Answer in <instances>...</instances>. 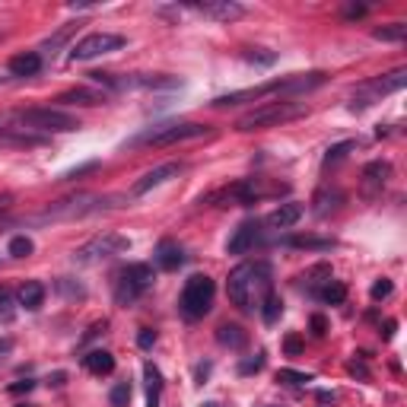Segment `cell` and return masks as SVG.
<instances>
[{
	"instance_id": "1",
	"label": "cell",
	"mask_w": 407,
	"mask_h": 407,
	"mask_svg": "<svg viewBox=\"0 0 407 407\" xmlns=\"http://www.w3.org/2000/svg\"><path fill=\"white\" fill-rule=\"evenodd\" d=\"M226 293H229L233 306L251 315L274 293V267L267 261H245V264L233 267L226 277Z\"/></svg>"
},
{
	"instance_id": "2",
	"label": "cell",
	"mask_w": 407,
	"mask_h": 407,
	"mask_svg": "<svg viewBox=\"0 0 407 407\" xmlns=\"http://www.w3.org/2000/svg\"><path fill=\"white\" fill-rule=\"evenodd\" d=\"M324 83V74H293V76H283V80H271L264 86H255V90H236V92H226V96H216L210 105L213 108H229V105H242V102H255V99H264V96H300V92H312Z\"/></svg>"
},
{
	"instance_id": "3",
	"label": "cell",
	"mask_w": 407,
	"mask_h": 407,
	"mask_svg": "<svg viewBox=\"0 0 407 407\" xmlns=\"http://www.w3.org/2000/svg\"><path fill=\"white\" fill-rule=\"evenodd\" d=\"M306 115V102H271V105H261L255 112H249L245 118H239L236 131L249 134V131H267V127H280L286 121H296V118Z\"/></svg>"
},
{
	"instance_id": "4",
	"label": "cell",
	"mask_w": 407,
	"mask_h": 407,
	"mask_svg": "<svg viewBox=\"0 0 407 407\" xmlns=\"http://www.w3.org/2000/svg\"><path fill=\"white\" fill-rule=\"evenodd\" d=\"M13 121L19 131H39V134H67L80 127V118L67 115L61 108H19L13 112Z\"/></svg>"
},
{
	"instance_id": "5",
	"label": "cell",
	"mask_w": 407,
	"mask_h": 407,
	"mask_svg": "<svg viewBox=\"0 0 407 407\" xmlns=\"http://www.w3.org/2000/svg\"><path fill=\"white\" fill-rule=\"evenodd\" d=\"M204 134H210V127L198 125V121H169V125H156L150 131L137 134L134 140H127V147H172V143L194 140Z\"/></svg>"
},
{
	"instance_id": "6",
	"label": "cell",
	"mask_w": 407,
	"mask_h": 407,
	"mask_svg": "<svg viewBox=\"0 0 407 407\" xmlns=\"http://www.w3.org/2000/svg\"><path fill=\"white\" fill-rule=\"evenodd\" d=\"M213 296H216V286H213V280H210L207 274L188 277V280H185L182 296H178V312H182L185 318L198 322V318H204L210 312Z\"/></svg>"
},
{
	"instance_id": "7",
	"label": "cell",
	"mask_w": 407,
	"mask_h": 407,
	"mask_svg": "<svg viewBox=\"0 0 407 407\" xmlns=\"http://www.w3.org/2000/svg\"><path fill=\"white\" fill-rule=\"evenodd\" d=\"M92 83L105 86V90H178L182 80L178 76H166V74H90Z\"/></svg>"
},
{
	"instance_id": "8",
	"label": "cell",
	"mask_w": 407,
	"mask_h": 407,
	"mask_svg": "<svg viewBox=\"0 0 407 407\" xmlns=\"http://www.w3.org/2000/svg\"><path fill=\"white\" fill-rule=\"evenodd\" d=\"M153 280H156V274H153L150 264H127L115 280V302L118 306H134L153 286Z\"/></svg>"
},
{
	"instance_id": "9",
	"label": "cell",
	"mask_w": 407,
	"mask_h": 407,
	"mask_svg": "<svg viewBox=\"0 0 407 407\" xmlns=\"http://www.w3.org/2000/svg\"><path fill=\"white\" fill-rule=\"evenodd\" d=\"M404 83H407V70H404V67H398V70H391V74L379 76V80H369V83L359 86L357 99L350 102V108L357 112V108L373 105V102H379L382 96H388V92H398Z\"/></svg>"
},
{
	"instance_id": "10",
	"label": "cell",
	"mask_w": 407,
	"mask_h": 407,
	"mask_svg": "<svg viewBox=\"0 0 407 407\" xmlns=\"http://www.w3.org/2000/svg\"><path fill=\"white\" fill-rule=\"evenodd\" d=\"M283 191V188H267L261 178H242V182H236L233 188H223V191L210 194L207 200H233V204H239V207H249V204H255V200L267 198V194H277Z\"/></svg>"
},
{
	"instance_id": "11",
	"label": "cell",
	"mask_w": 407,
	"mask_h": 407,
	"mask_svg": "<svg viewBox=\"0 0 407 407\" xmlns=\"http://www.w3.org/2000/svg\"><path fill=\"white\" fill-rule=\"evenodd\" d=\"M118 48H125V39H121V35L92 32L70 48V61H92V58H99V54H108V51H118Z\"/></svg>"
},
{
	"instance_id": "12",
	"label": "cell",
	"mask_w": 407,
	"mask_h": 407,
	"mask_svg": "<svg viewBox=\"0 0 407 407\" xmlns=\"http://www.w3.org/2000/svg\"><path fill=\"white\" fill-rule=\"evenodd\" d=\"M99 207H105V198L99 194H80V198H67L51 204L48 210L42 213V220H67V216H86V213H96Z\"/></svg>"
},
{
	"instance_id": "13",
	"label": "cell",
	"mask_w": 407,
	"mask_h": 407,
	"mask_svg": "<svg viewBox=\"0 0 407 407\" xmlns=\"http://www.w3.org/2000/svg\"><path fill=\"white\" fill-rule=\"evenodd\" d=\"M131 249V242L118 233H105V236H96L92 242H86L83 249L76 251L80 261H102V258H112V255H121V251Z\"/></svg>"
},
{
	"instance_id": "14",
	"label": "cell",
	"mask_w": 407,
	"mask_h": 407,
	"mask_svg": "<svg viewBox=\"0 0 407 407\" xmlns=\"http://www.w3.org/2000/svg\"><path fill=\"white\" fill-rule=\"evenodd\" d=\"M261 226H264L261 220H245V223H239V229L226 242V251H229V255H245V251H251L255 245H261V242H264V229H261Z\"/></svg>"
},
{
	"instance_id": "15",
	"label": "cell",
	"mask_w": 407,
	"mask_h": 407,
	"mask_svg": "<svg viewBox=\"0 0 407 407\" xmlns=\"http://www.w3.org/2000/svg\"><path fill=\"white\" fill-rule=\"evenodd\" d=\"M194 13L207 19H220V23H233V19L245 17V7L236 3V0H210V3H194Z\"/></svg>"
},
{
	"instance_id": "16",
	"label": "cell",
	"mask_w": 407,
	"mask_h": 407,
	"mask_svg": "<svg viewBox=\"0 0 407 407\" xmlns=\"http://www.w3.org/2000/svg\"><path fill=\"white\" fill-rule=\"evenodd\" d=\"M178 172H182V166H178V163H166V166H159V169H153V172H147L143 178H137V182H134V188H131V194H134V198H137V194H147L150 188H156V185L175 178Z\"/></svg>"
},
{
	"instance_id": "17",
	"label": "cell",
	"mask_w": 407,
	"mask_h": 407,
	"mask_svg": "<svg viewBox=\"0 0 407 407\" xmlns=\"http://www.w3.org/2000/svg\"><path fill=\"white\" fill-rule=\"evenodd\" d=\"M153 258H156V267H163V271H178L185 264V249L172 239H163L156 245V255Z\"/></svg>"
},
{
	"instance_id": "18",
	"label": "cell",
	"mask_w": 407,
	"mask_h": 407,
	"mask_svg": "<svg viewBox=\"0 0 407 407\" xmlns=\"http://www.w3.org/2000/svg\"><path fill=\"white\" fill-rule=\"evenodd\" d=\"M58 102H61V105H90V108H92V105H105L108 96H105V92H99V90H86V86H76V90L61 92Z\"/></svg>"
},
{
	"instance_id": "19",
	"label": "cell",
	"mask_w": 407,
	"mask_h": 407,
	"mask_svg": "<svg viewBox=\"0 0 407 407\" xmlns=\"http://www.w3.org/2000/svg\"><path fill=\"white\" fill-rule=\"evenodd\" d=\"M300 216H302V204H280V207L274 210V213H267L264 226H271V229H290V226L300 223Z\"/></svg>"
},
{
	"instance_id": "20",
	"label": "cell",
	"mask_w": 407,
	"mask_h": 407,
	"mask_svg": "<svg viewBox=\"0 0 407 407\" xmlns=\"http://www.w3.org/2000/svg\"><path fill=\"white\" fill-rule=\"evenodd\" d=\"M363 178H366V188H369V194L382 191L385 182L391 178V163H385V159H375V163H369V166L363 169Z\"/></svg>"
},
{
	"instance_id": "21",
	"label": "cell",
	"mask_w": 407,
	"mask_h": 407,
	"mask_svg": "<svg viewBox=\"0 0 407 407\" xmlns=\"http://www.w3.org/2000/svg\"><path fill=\"white\" fill-rule=\"evenodd\" d=\"M42 70V54L39 51H23L17 58H10V74L13 76H35Z\"/></svg>"
},
{
	"instance_id": "22",
	"label": "cell",
	"mask_w": 407,
	"mask_h": 407,
	"mask_svg": "<svg viewBox=\"0 0 407 407\" xmlns=\"http://www.w3.org/2000/svg\"><path fill=\"white\" fill-rule=\"evenodd\" d=\"M17 300H19V306H23V309L35 312V309H42V302H45V286L39 280H25L23 286H19Z\"/></svg>"
},
{
	"instance_id": "23",
	"label": "cell",
	"mask_w": 407,
	"mask_h": 407,
	"mask_svg": "<svg viewBox=\"0 0 407 407\" xmlns=\"http://www.w3.org/2000/svg\"><path fill=\"white\" fill-rule=\"evenodd\" d=\"M83 366H86V373H92V375H108L115 369V357L108 350H92V353L83 357Z\"/></svg>"
},
{
	"instance_id": "24",
	"label": "cell",
	"mask_w": 407,
	"mask_h": 407,
	"mask_svg": "<svg viewBox=\"0 0 407 407\" xmlns=\"http://www.w3.org/2000/svg\"><path fill=\"white\" fill-rule=\"evenodd\" d=\"M216 341H220V347L242 350L245 347V341H249V334L242 331L239 324H220V328H216Z\"/></svg>"
},
{
	"instance_id": "25",
	"label": "cell",
	"mask_w": 407,
	"mask_h": 407,
	"mask_svg": "<svg viewBox=\"0 0 407 407\" xmlns=\"http://www.w3.org/2000/svg\"><path fill=\"white\" fill-rule=\"evenodd\" d=\"M312 204H315V207H312V210H315V216H328L331 210H337L344 204V191H337V188H334V191L322 188V191L312 198Z\"/></svg>"
},
{
	"instance_id": "26",
	"label": "cell",
	"mask_w": 407,
	"mask_h": 407,
	"mask_svg": "<svg viewBox=\"0 0 407 407\" xmlns=\"http://www.w3.org/2000/svg\"><path fill=\"white\" fill-rule=\"evenodd\" d=\"M143 379H147V407H159V395H163V375L153 363L143 366Z\"/></svg>"
},
{
	"instance_id": "27",
	"label": "cell",
	"mask_w": 407,
	"mask_h": 407,
	"mask_svg": "<svg viewBox=\"0 0 407 407\" xmlns=\"http://www.w3.org/2000/svg\"><path fill=\"white\" fill-rule=\"evenodd\" d=\"M315 300L328 302V306H341V302L347 300V286H344L341 280H334V277H331V280H328L322 290L315 293Z\"/></svg>"
},
{
	"instance_id": "28",
	"label": "cell",
	"mask_w": 407,
	"mask_h": 407,
	"mask_svg": "<svg viewBox=\"0 0 407 407\" xmlns=\"http://www.w3.org/2000/svg\"><path fill=\"white\" fill-rule=\"evenodd\" d=\"M373 39H379V42H404L407 25L404 23H388V25H382V29H373Z\"/></svg>"
},
{
	"instance_id": "29",
	"label": "cell",
	"mask_w": 407,
	"mask_h": 407,
	"mask_svg": "<svg viewBox=\"0 0 407 407\" xmlns=\"http://www.w3.org/2000/svg\"><path fill=\"white\" fill-rule=\"evenodd\" d=\"M258 312H261V318H264V324H274L277 318L283 315V300H280V296H277V293H271V296H267V300L261 302V309H258Z\"/></svg>"
},
{
	"instance_id": "30",
	"label": "cell",
	"mask_w": 407,
	"mask_h": 407,
	"mask_svg": "<svg viewBox=\"0 0 407 407\" xmlns=\"http://www.w3.org/2000/svg\"><path fill=\"white\" fill-rule=\"evenodd\" d=\"M17 318V296L10 286L0 283V322H13Z\"/></svg>"
},
{
	"instance_id": "31",
	"label": "cell",
	"mask_w": 407,
	"mask_h": 407,
	"mask_svg": "<svg viewBox=\"0 0 407 407\" xmlns=\"http://www.w3.org/2000/svg\"><path fill=\"white\" fill-rule=\"evenodd\" d=\"M350 150H357V140H344V143H334V147H328V153H324V166H337L341 159H347Z\"/></svg>"
},
{
	"instance_id": "32",
	"label": "cell",
	"mask_w": 407,
	"mask_h": 407,
	"mask_svg": "<svg viewBox=\"0 0 407 407\" xmlns=\"http://www.w3.org/2000/svg\"><path fill=\"white\" fill-rule=\"evenodd\" d=\"M277 382H280V385H293V388H300V385L315 382V375H312V373H296V369H280V373H277Z\"/></svg>"
},
{
	"instance_id": "33",
	"label": "cell",
	"mask_w": 407,
	"mask_h": 407,
	"mask_svg": "<svg viewBox=\"0 0 407 407\" xmlns=\"http://www.w3.org/2000/svg\"><path fill=\"white\" fill-rule=\"evenodd\" d=\"M108 404L112 407H127L131 404V382H118L115 388H112V395H108Z\"/></svg>"
},
{
	"instance_id": "34",
	"label": "cell",
	"mask_w": 407,
	"mask_h": 407,
	"mask_svg": "<svg viewBox=\"0 0 407 407\" xmlns=\"http://www.w3.org/2000/svg\"><path fill=\"white\" fill-rule=\"evenodd\" d=\"M32 251H35V245H32L29 236H17V239H10V255H13V258H29Z\"/></svg>"
},
{
	"instance_id": "35",
	"label": "cell",
	"mask_w": 407,
	"mask_h": 407,
	"mask_svg": "<svg viewBox=\"0 0 407 407\" xmlns=\"http://www.w3.org/2000/svg\"><path fill=\"white\" fill-rule=\"evenodd\" d=\"M286 245H293V249H331L334 242L331 239H312V236H300V239H290Z\"/></svg>"
},
{
	"instance_id": "36",
	"label": "cell",
	"mask_w": 407,
	"mask_h": 407,
	"mask_svg": "<svg viewBox=\"0 0 407 407\" xmlns=\"http://www.w3.org/2000/svg\"><path fill=\"white\" fill-rule=\"evenodd\" d=\"M74 32H76V23H67V25H64V29H61L58 35H51L48 42L42 45V51H54V48H61V45H64V42H67V39H70V35H74Z\"/></svg>"
},
{
	"instance_id": "37",
	"label": "cell",
	"mask_w": 407,
	"mask_h": 407,
	"mask_svg": "<svg viewBox=\"0 0 407 407\" xmlns=\"http://www.w3.org/2000/svg\"><path fill=\"white\" fill-rule=\"evenodd\" d=\"M261 369H264V353H255L251 359H245L239 366V375H251V373H261Z\"/></svg>"
},
{
	"instance_id": "38",
	"label": "cell",
	"mask_w": 407,
	"mask_h": 407,
	"mask_svg": "<svg viewBox=\"0 0 407 407\" xmlns=\"http://www.w3.org/2000/svg\"><path fill=\"white\" fill-rule=\"evenodd\" d=\"M391 290H395V286H391V280H385V277H382V280L373 283V293H369V296H373L375 302H382V300H388V296H391Z\"/></svg>"
},
{
	"instance_id": "39",
	"label": "cell",
	"mask_w": 407,
	"mask_h": 407,
	"mask_svg": "<svg viewBox=\"0 0 407 407\" xmlns=\"http://www.w3.org/2000/svg\"><path fill=\"white\" fill-rule=\"evenodd\" d=\"M137 344H140L143 350H150L153 344H156V331H153V328H143V331L137 334Z\"/></svg>"
},
{
	"instance_id": "40",
	"label": "cell",
	"mask_w": 407,
	"mask_h": 407,
	"mask_svg": "<svg viewBox=\"0 0 407 407\" xmlns=\"http://www.w3.org/2000/svg\"><path fill=\"white\" fill-rule=\"evenodd\" d=\"M366 13H369V7H363V3H350V7L344 10L347 19H359V17H366Z\"/></svg>"
},
{
	"instance_id": "41",
	"label": "cell",
	"mask_w": 407,
	"mask_h": 407,
	"mask_svg": "<svg viewBox=\"0 0 407 407\" xmlns=\"http://www.w3.org/2000/svg\"><path fill=\"white\" fill-rule=\"evenodd\" d=\"M312 334H315V337H324V334H328V322H324L322 315H312Z\"/></svg>"
},
{
	"instance_id": "42",
	"label": "cell",
	"mask_w": 407,
	"mask_h": 407,
	"mask_svg": "<svg viewBox=\"0 0 407 407\" xmlns=\"http://www.w3.org/2000/svg\"><path fill=\"white\" fill-rule=\"evenodd\" d=\"M283 347H286V353H293V357H296V353H300V350H302V341H300V337H296V334H290V337H286V344H283Z\"/></svg>"
},
{
	"instance_id": "43",
	"label": "cell",
	"mask_w": 407,
	"mask_h": 407,
	"mask_svg": "<svg viewBox=\"0 0 407 407\" xmlns=\"http://www.w3.org/2000/svg\"><path fill=\"white\" fill-rule=\"evenodd\" d=\"M32 388H35V382H29V379H23V382L10 385V395H23V391H32Z\"/></svg>"
},
{
	"instance_id": "44",
	"label": "cell",
	"mask_w": 407,
	"mask_h": 407,
	"mask_svg": "<svg viewBox=\"0 0 407 407\" xmlns=\"http://www.w3.org/2000/svg\"><path fill=\"white\" fill-rule=\"evenodd\" d=\"M350 375H359V379H369V373H366V366L363 363H350Z\"/></svg>"
},
{
	"instance_id": "45",
	"label": "cell",
	"mask_w": 407,
	"mask_h": 407,
	"mask_svg": "<svg viewBox=\"0 0 407 407\" xmlns=\"http://www.w3.org/2000/svg\"><path fill=\"white\" fill-rule=\"evenodd\" d=\"M207 373H210V363H200L198 369H194V375H198V382H204V379H207Z\"/></svg>"
},
{
	"instance_id": "46",
	"label": "cell",
	"mask_w": 407,
	"mask_h": 407,
	"mask_svg": "<svg viewBox=\"0 0 407 407\" xmlns=\"http://www.w3.org/2000/svg\"><path fill=\"white\" fill-rule=\"evenodd\" d=\"M64 379H67L64 373H54V375H51V379H48V385H54V388H61V385H64Z\"/></svg>"
},
{
	"instance_id": "47",
	"label": "cell",
	"mask_w": 407,
	"mask_h": 407,
	"mask_svg": "<svg viewBox=\"0 0 407 407\" xmlns=\"http://www.w3.org/2000/svg\"><path fill=\"white\" fill-rule=\"evenodd\" d=\"M395 328H398L395 322H385V341H391V337H395Z\"/></svg>"
},
{
	"instance_id": "48",
	"label": "cell",
	"mask_w": 407,
	"mask_h": 407,
	"mask_svg": "<svg viewBox=\"0 0 407 407\" xmlns=\"http://www.w3.org/2000/svg\"><path fill=\"white\" fill-rule=\"evenodd\" d=\"M318 401H322V404H331L334 395H331V391H318Z\"/></svg>"
},
{
	"instance_id": "49",
	"label": "cell",
	"mask_w": 407,
	"mask_h": 407,
	"mask_svg": "<svg viewBox=\"0 0 407 407\" xmlns=\"http://www.w3.org/2000/svg\"><path fill=\"white\" fill-rule=\"evenodd\" d=\"M10 347H13V341H10V337H3V341H0V353H10Z\"/></svg>"
},
{
	"instance_id": "50",
	"label": "cell",
	"mask_w": 407,
	"mask_h": 407,
	"mask_svg": "<svg viewBox=\"0 0 407 407\" xmlns=\"http://www.w3.org/2000/svg\"><path fill=\"white\" fill-rule=\"evenodd\" d=\"M7 204H10V194H0V213L7 210Z\"/></svg>"
},
{
	"instance_id": "51",
	"label": "cell",
	"mask_w": 407,
	"mask_h": 407,
	"mask_svg": "<svg viewBox=\"0 0 407 407\" xmlns=\"http://www.w3.org/2000/svg\"><path fill=\"white\" fill-rule=\"evenodd\" d=\"M204 407H216V404H204Z\"/></svg>"
},
{
	"instance_id": "52",
	"label": "cell",
	"mask_w": 407,
	"mask_h": 407,
	"mask_svg": "<svg viewBox=\"0 0 407 407\" xmlns=\"http://www.w3.org/2000/svg\"><path fill=\"white\" fill-rule=\"evenodd\" d=\"M23 407H25V404H23Z\"/></svg>"
}]
</instances>
